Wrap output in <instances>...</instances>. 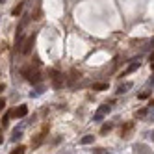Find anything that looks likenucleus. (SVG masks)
I'll return each mask as SVG.
<instances>
[{"label":"nucleus","mask_w":154,"mask_h":154,"mask_svg":"<svg viewBox=\"0 0 154 154\" xmlns=\"http://www.w3.org/2000/svg\"><path fill=\"white\" fill-rule=\"evenodd\" d=\"M109 112H112V106H109V104H104V106H100V108H98V112L95 113V121H102V117L104 115H108Z\"/></svg>","instance_id":"nucleus-1"},{"label":"nucleus","mask_w":154,"mask_h":154,"mask_svg":"<svg viewBox=\"0 0 154 154\" xmlns=\"http://www.w3.org/2000/svg\"><path fill=\"white\" fill-rule=\"evenodd\" d=\"M23 74L26 76V80L32 82V84H37V82H39V72H37V71H28V69H24Z\"/></svg>","instance_id":"nucleus-2"},{"label":"nucleus","mask_w":154,"mask_h":154,"mask_svg":"<svg viewBox=\"0 0 154 154\" xmlns=\"http://www.w3.org/2000/svg\"><path fill=\"white\" fill-rule=\"evenodd\" d=\"M34 41H35V35H30V37H28L26 45H24V48H23V52H24V54H28V52L32 50V45H34Z\"/></svg>","instance_id":"nucleus-3"},{"label":"nucleus","mask_w":154,"mask_h":154,"mask_svg":"<svg viewBox=\"0 0 154 154\" xmlns=\"http://www.w3.org/2000/svg\"><path fill=\"white\" fill-rule=\"evenodd\" d=\"M132 87V82H126V84H121L119 87H117V95H123V93H126L128 89Z\"/></svg>","instance_id":"nucleus-4"},{"label":"nucleus","mask_w":154,"mask_h":154,"mask_svg":"<svg viewBox=\"0 0 154 154\" xmlns=\"http://www.w3.org/2000/svg\"><path fill=\"white\" fill-rule=\"evenodd\" d=\"M28 113V108L26 106H20V108H17L15 112H13V117H24Z\"/></svg>","instance_id":"nucleus-5"},{"label":"nucleus","mask_w":154,"mask_h":154,"mask_svg":"<svg viewBox=\"0 0 154 154\" xmlns=\"http://www.w3.org/2000/svg\"><path fill=\"white\" fill-rule=\"evenodd\" d=\"M43 91H45V87H43V85H37L35 89L30 93V97H39V95H43Z\"/></svg>","instance_id":"nucleus-6"},{"label":"nucleus","mask_w":154,"mask_h":154,"mask_svg":"<svg viewBox=\"0 0 154 154\" xmlns=\"http://www.w3.org/2000/svg\"><path fill=\"white\" fill-rule=\"evenodd\" d=\"M20 137H23V130H20V128L13 130V136H11V141H17V139H20Z\"/></svg>","instance_id":"nucleus-7"},{"label":"nucleus","mask_w":154,"mask_h":154,"mask_svg":"<svg viewBox=\"0 0 154 154\" xmlns=\"http://www.w3.org/2000/svg\"><path fill=\"white\" fill-rule=\"evenodd\" d=\"M137 67H139V61H136V63H132L130 67H128V69H126V71H125L123 74H121V76H125V74H128V72H132V71H136Z\"/></svg>","instance_id":"nucleus-8"},{"label":"nucleus","mask_w":154,"mask_h":154,"mask_svg":"<svg viewBox=\"0 0 154 154\" xmlns=\"http://www.w3.org/2000/svg\"><path fill=\"white\" fill-rule=\"evenodd\" d=\"M91 141H93V136H85V137H82V139H80L82 145H89Z\"/></svg>","instance_id":"nucleus-9"},{"label":"nucleus","mask_w":154,"mask_h":154,"mask_svg":"<svg viewBox=\"0 0 154 154\" xmlns=\"http://www.w3.org/2000/svg\"><path fill=\"white\" fill-rule=\"evenodd\" d=\"M20 11H23V4H19V6H17V8H15V9H13V15H15V17H17V15H19V13H20Z\"/></svg>","instance_id":"nucleus-10"},{"label":"nucleus","mask_w":154,"mask_h":154,"mask_svg":"<svg viewBox=\"0 0 154 154\" xmlns=\"http://www.w3.org/2000/svg\"><path fill=\"white\" fill-rule=\"evenodd\" d=\"M106 87H108L106 84H95V85H93V89H106Z\"/></svg>","instance_id":"nucleus-11"},{"label":"nucleus","mask_w":154,"mask_h":154,"mask_svg":"<svg viewBox=\"0 0 154 154\" xmlns=\"http://www.w3.org/2000/svg\"><path fill=\"white\" fill-rule=\"evenodd\" d=\"M109 128H112V125H104V126H102V134H104V132H108Z\"/></svg>","instance_id":"nucleus-12"},{"label":"nucleus","mask_w":154,"mask_h":154,"mask_svg":"<svg viewBox=\"0 0 154 154\" xmlns=\"http://www.w3.org/2000/svg\"><path fill=\"white\" fill-rule=\"evenodd\" d=\"M13 152H24V147H23V145H20V147H17V149H15Z\"/></svg>","instance_id":"nucleus-13"},{"label":"nucleus","mask_w":154,"mask_h":154,"mask_svg":"<svg viewBox=\"0 0 154 154\" xmlns=\"http://www.w3.org/2000/svg\"><path fill=\"white\" fill-rule=\"evenodd\" d=\"M147 97H149V91H145V93H141V95H139V98H147Z\"/></svg>","instance_id":"nucleus-14"},{"label":"nucleus","mask_w":154,"mask_h":154,"mask_svg":"<svg viewBox=\"0 0 154 154\" xmlns=\"http://www.w3.org/2000/svg\"><path fill=\"white\" fill-rule=\"evenodd\" d=\"M150 61H154V52H152V54H150Z\"/></svg>","instance_id":"nucleus-15"},{"label":"nucleus","mask_w":154,"mask_h":154,"mask_svg":"<svg viewBox=\"0 0 154 154\" xmlns=\"http://www.w3.org/2000/svg\"><path fill=\"white\" fill-rule=\"evenodd\" d=\"M149 106H150V108H154V100H150V104H149Z\"/></svg>","instance_id":"nucleus-16"},{"label":"nucleus","mask_w":154,"mask_h":154,"mask_svg":"<svg viewBox=\"0 0 154 154\" xmlns=\"http://www.w3.org/2000/svg\"><path fill=\"white\" fill-rule=\"evenodd\" d=\"M2 2H4V0H2Z\"/></svg>","instance_id":"nucleus-17"}]
</instances>
